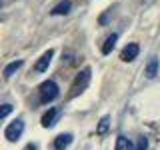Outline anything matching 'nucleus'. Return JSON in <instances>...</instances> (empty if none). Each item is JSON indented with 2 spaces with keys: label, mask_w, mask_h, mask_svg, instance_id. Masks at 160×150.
Returning <instances> with one entry per match:
<instances>
[{
  "label": "nucleus",
  "mask_w": 160,
  "mask_h": 150,
  "mask_svg": "<svg viewBox=\"0 0 160 150\" xmlns=\"http://www.w3.org/2000/svg\"><path fill=\"white\" fill-rule=\"evenodd\" d=\"M90 78H92V70H90L88 66L80 70V72L76 74V78H74V82H72V90H70V98H74V96H78V94H82L84 90H86V86H88Z\"/></svg>",
  "instance_id": "1"
},
{
  "label": "nucleus",
  "mask_w": 160,
  "mask_h": 150,
  "mask_svg": "<svg viewBox=\"0 0 160 150\" xmlns=\"http://www.w3.org/2000/svg\"><path fill=\"white\" fill-rule=\"evenodd\" d=\"M58 96V84L54 82V80H46V82H42V86H40V102H52L54 98Z\"/></svg>",
  "instance_id": "2"
},
{
  "label": "nucleus",
  "mask_w": 160,
  "mask_h": 150,
  "mask_svg": "<svg viewBox=\"0 0 160 150\" xmlns=\"http://www.w3.org/2000/svg\"><path fill=\"white\" fill-rule=\"evenodd\" d=\"M24 130V122L20 118H16L14 122H10L6 126V138L10 140V142H16V140L20 138V134H22Z\"/></svg>",
  "instance_id": "3"
},
{
  "label": "nucleus",
  "mask_w": 160,
  "mask_h": 150,
  "mask_svg": "<svg viewBox=\"0 0 160 150\" xmlns=\"http://www.w3.org/2000/svg\"><path fill=\"white\" fill-rule=\"evenodd\" d=\"M138 52H140V46L136 42H130V44H126V46L122 48L120 58H122V62H132V60L138 56Z\"/></svg>",
  "instance_id": "4"
},
{
  "label": "nucleus",
  "mask_w": 160,
  "mask_h": 150,
  "mask_svg": "<svg viewBox=\"0 0 160 150\" xmlns=\"http://www.w3.org/2000/svg\"><path fill=\"white\" fill-rule=\"evenodd\" d=\"M52 56H54V50H46V52H44L42 56L36 60L34 70H36V72H44V70L48 68V64H50V60H52Z\"/></svg>",
  "instance_id": "5"
},
{
  "label": "nucleus",
  "mask_w": 160,
  "mask_h": 150,
  "mask_svg": "<svg viewBox=\"0 0 160 150\" xmlns=\"http://www.w3.org/2000/svg\"><path fill=\"white\" fill-rule=\"evenodd\" d=\"M72 134H68V132H64V134H60V136H56V140H54V148L56 150H64V148H68L70 146V142H72Z\"/></svg>",
  "instance_id": "6"
},
{
  "label": "nucleus",
  "mask_w": 160,
  "mask_h": 150,
  "mask_svg": "<svg viewBox=\"0 0 160 150\" xmlns=\"http://www.w3.org/2000/svg\"><path fill=\"white\" fill-rule=\"evenodd\" d=\"M70 8H72V2L70 0H62L60 4H56V6L52 8V16H64V14H68L70 12Z\"/></svg>",
  "instance_id": "7"
},
{
  "label": "nucleus",
  "mask_w": 160,
  "mask_h": 150,
  "mask_svg": "<svg viewBox=\"0 0 160 150\" xmlns=\"http://www.w3.org/2000/svg\"><path fill=\"white\" fill-rule=\"evenodd\" d=\"M56 116H58V108H50L48 112L42 116V120H40V122H42L44 128H50V126L54 124V118H56Z\"/></svg>",
  "instance_id": "8"
},
{
  "label": "nucleus",
  "mask_w": 160,
  "mask_h": 150,
  "mask_svg": "<svg viewBox=\"0 0 160 150\" xmlns=\"http://www.w3.org/2000/svg\"><path fill=\"white\" fill-rule=\"evenodd\" d=\"M144 74H146V78H154L158 74V58H150L148 64H146V70H144Z\"/></svg>",
  "instance_id": "9"
},
{
  "label": "nucleus",
  "mask_w": 160,
  "mask_h": 150,
  "mask_svg": "<svg viewBox=\"0 0 160 150\" xmlns=\"http://www.w3.org/2000/svg\"><path fill=\"white\" fill-rule=\"evenodd\" d=\"M116 40H118V34H110V36L106 38V42L102 44V54H104V56L112 52V48H114V44H116Z\"/></svg>",
  "instance_id": "10"
},
{
  "label": "nucleus",
  "mask_w": 160,
  "mask_h": 150,
  "mask_svg": "<svg viewBox=\"0 0 160 150\" xmlns=\"http://www.w3.org/2000/svg\"><path fill=\"white\" fill-rule=\"evenodd\" d=\"M18 68H22V60H14L12 64H8V66L4 68V78H10Z\"/></svg>",
  "instance_id": "11"
},
{
  "label": "nucleus",
  "mask_w": 160,
  "mask_h": 150,
  "mask_svg": "<svg viewBox=\"0 0 160 150\" xmlns=\"http://www.w3.org/2000/svg\"><path fill=\"white\" fill-rule=\"evenodd\" d=\"M114 150H132V142H130L126 136H118L116 148H114Z\"/></svg>",
  "instance_id": "12"
},
{
  "label": "nucleus",
  "mask_w": 160,
  "mask_h": 150,
  "mask_svg": "<svg viewBox=\"0 0 160 150\" xmlns=\"http://www.w3.org/2000/svg\"><path fill=\"white\" fill-rule=\"evenodd\" d=\"M108 126H110V118L108 116H104V118H100V122H98V128H96V132L98 134H104L108 130Z\"/></svg>",
  "instance_id": "13"
},
{
  "label": "nucleus",
  "mask_w": 160,
  "mask_h": 150,
  "mask_svg": "<svg viewBox=\"0 0 160 150\" xmlns=\"http://www.w3.org/2000/svg\"><path fill=\"white\" fill-rule=\"evenodd\" d=\"M146 148H148V138H146V136H140L134 150H146Z\"/></svg>",
  "instance_id": "14"
},
{
  "label": "nucleus",
  "mask_w": 160,
  "mask_h": 150,
  "mask_svg": "<svg viewBox=\"0 0 160 150\" xmlns=\"http://www.w3.org/2000/svg\"><path fill=\"white\" fill-rule=\"evenodd\" d=\"M10 112H12V106H10V104H0V118L8 116Z\"/></svg>",
  "instance_id": "15"
},
{
  "label": "nucleus",
  "mask_w": 160,
  "mask_h": 150,
  "mask_svg": "<svg viewBox=\"0 0 160 150\" xmlns=\"http://www.w3.org/2000/svg\"><path fill=\"white\" fill-rule=\"evenodd\" d=\"M22 150H36V146H34V144H26Z\"/></svg>",
  "instance_id": "16"
}]
</instances>
